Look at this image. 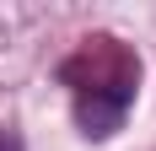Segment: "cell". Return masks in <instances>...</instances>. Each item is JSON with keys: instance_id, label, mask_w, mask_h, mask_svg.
I'll use <instances>...</instances> for the list:
<instances>
[{"instance_id": "cell-1", "label": "cell", "mask_w": 156, "mask_h": 151, "mask_svg": "<svg viewBox=\"0 0 156 151\" xmlns=\"http://www.w3.org/2000/svg\"><path fill=\"white\" fill-rule=\"evenodd\" d=\"M0 151H22V140H16V130H0Z\"/></svg>"}]
</instances>
